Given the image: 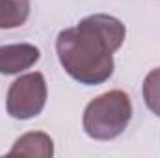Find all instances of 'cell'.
<instances>
[{
    "label": "cell",
    "mask_w": 160,
    "mask_h": 158,
    "mask_svg": "<svg viewBox=\"0 0 160 158\" xmlns=\"http://www.w3.org/2000/svg\"><path fill=\"white\" fill-rule=\"evenodd\" d=\"M143 101L145 106L160 117V67L153 69L143 80Z\"/></svg>",
    "instance_id": "cell-7"
},
{
    "label": "cell",
    "mask_w": 160,
    "mask_h": 158,
    "mask_svg": "<svg viewBox=\"0 0 160 158\" xmlns=\"http://www.w3.org/2000/svg\"><path fill=\"white\" fill-rule=\"evenodd\" d=\"M47 102V82L41 73H28L15 80L6 97V110L13 119H32L39 116Z\"/></svg>",
    "instance_id": "cell-3"
},
{
    "label": "cell",
    "mask_w": 160,
    "mask_h": 158,
    "mask_svg": "<svg viewBox=\"0 0 160 158\" xmlns=\"http://www.w3.org/2000/svg\"><path fill=\"white\" fill-rule=\"evenodd\" d=\"M30 15V0H0V30L19 28Z\"/></svg>",
    "instance_id": "cell-6"
},
{
    "label": "cell",
    "mask_w": 160,
    "mask_h": 158,
    "mask_svg": "<svg viewBox=\"0 0 160 158\" xmlns=\"http://www.w3.org/2000/svg\"><path fill=\"white\" fill-rule=\"evenodd\" d=\"M130 119H132L130 97L121 89H112L95 97L86 106L82 125L89 138L99 141H108L125 132Z\"/></svg>",
    "instance_id": "cell-2"
},
{
    "label": "cell",
    "mask_w": 160,
    "mask_h": 158,
    "mask_svg": "<svg viewBox=\"0 0 160 158\" xmlns=\"http://www.w3.org/2000/svg\"><path fill=\"white\" fill-rule=\"evenodd\" d=\"M127 30L119 19L95 13L58 34L56 52L65 73L84 86H99L114 75V52Z\"/></svg>",
    "instance_id": "cell-1"
},
{
    "label": "cell",
    "mask_w": 160,
    "mask_h": 158,
    "mask_svg": "<svg viewBox=\"0 0 160 158\" xmlns=\"http://www.w3.org/2000/svg\"><path fill=\"white\" fill-rule=\"evenodd\" d=\"M41 52L36 45L15 43L0 47V75H17L39 62Z\"/></svg>",
    "instance_id": "cell-4"
},
{
    "label": "cell",
    "mask_w": 160,
    "mask_h": 158,
    "mask_svg": "<svg viewBox=\"0 0 160 158\" xmlns=\"http://www.w3.org/2000/svg\"><path fill=\"white\" fill-rule=\"evenodd\" d=\"M9 155H26V156L50 158L54 155V141L45 132H28V134L21 136L13 143Z\"/></svg>",
    "instance_id": "cell-5"
}]
</instances>
